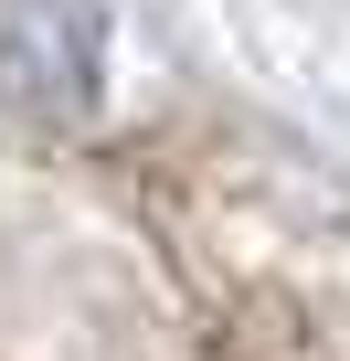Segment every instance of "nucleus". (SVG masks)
I'll return each instance as SVG.
<instances>
[{"instance_id": "nucleus-1", "label": "nucleus", "mask_w": 350, "mask_h": 361, "mask_svg": "<svg viewBox=\"0 0 350 361\" xmlns=\"http://www.w3.org/2000/svg\"><path fill=\"white\" fill-rule=\"evenodd\" d=\"M0 106L85 128L106 106V0H0Z\"/></svg>"}]
</instances>
